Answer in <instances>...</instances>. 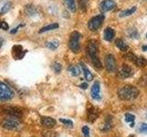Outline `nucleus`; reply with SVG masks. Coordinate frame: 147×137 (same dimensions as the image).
Segmentation results:
<instances>
[{
    "label": "nucleus",
    "mask_w": 147,
    "mask_h": 137,
    "mask_svg": "<svg viewBox=\"0 0 147 137\" xmlns=\"http://www.w3.org/2000/svg\"><path fill=\"white\" fill-rule=\"evenodd\" d=\"M115 37V30L112 27H106L103 33V38L106 41H111Z\"/></svg>",
    "instance_id": "12"
},
{
    "label": "nucleus",
    "mask_w": 147,
    "mask_h": 137,
    "mask_svg": "<svg viewBox=\"0 0 147 137\" xmlns=\"http://www.w3.org/2000/svg\"><path fill=\"white\" fill-rule=\"evenodd\" d=\"M82 132L83 134L86 135V137H88V134H89V128L87 126H84L82 128Z\"/></svg>",
    "instance_id": "30"
},
{
    "label": "nucleus",
    "mask_w": 147,
    "mask_h": 137,
    "mask_svg": "<svg viewBox=\"0 0 147 137\" xmlns=\"http://www.w3.org/2000/svg\"><path fill=\"white\" fill-rule=\"evenodd\" d=\"M60 122H61L63 124L68 127H73V122L71 120H68V119H60Z\"/></svg>",
    "instance_id": "27"
},
{
    "label": "nucleus",
    "mask_w": 147,
    "mask_h": 137,
    "mask_svg": "<svg viewBox=\"0 0 147 137\" xmlns=\"http://www.w3.org/2000/svg\"><path fill=\"white\" fill-rule=\"evenodd\" d=\"M136 64V66L140 67V68H144L147 65V61L144 57H137L136 61L134 62Z\"/></svg>",
    "instance_id": "22"
},
{
    "label": "nucleus",
    "mask_w": 147,
    "mask_h": 137,
    "mask_svg": "<svg viewBox=\"0 0 147 137\" xmlns=\"http://www.w3.org/2000/svg\"><path fill=\"white\" fill-rule=\"evenodd\" d=\"M91 96L94 100L100 99V84L98 81H95L91 87Z\"/></svg>",
    "instance_id": "11"
},
{
    "label": "nucleus",
    "mask_w": 147,
    "mask_h": 137,
    "mask_svg": "<svg viewBox=\"0 0 147 137\" xmlns=\"http://www.w3.org/2000/svg\"><path fill=\"white\" fill-rule=\"evenodd\" d=\"M46 47H47L48 49H52V50H54L56 49L58 47H59V41L58 40H51V41H48V42H46Z\"/></svg>",
    "instance_id": "20"
},
{
    "label": "nucleus",
    "mask_w": 147,
    "mask_h": 137,
    "mask_svg": "<svg viewBox=\"0 0 147 137\" xmlns=\"http://www.w3.org/2000/svg\"><path fill=\"white\" fill-rule=\"evenodd\" d=\"M142 50H144V51H147V45L142 46Z\"/></svg>",
    "instance_id": "34"
},
{
    "label": "nucleus",
    "mask_w": 147,
    "mask_h": 137,
    "mask_svg": "<svg viewBox=\"0 0 147 137\" xmlns=\"http://www.w3.org/2000/svg\"><path fill=\"white\" fill-rule=\"evenodd\" d=\"M140 131L142 132H147V124L146 123H142V125L140 126Z\"/></svg>",
    "instance_id": "31"
},
{
    "label": "nucleus",
    "mask_w": 147,
    "mask_h": 137,
    "mask_svg": "<svg viewBox=\"0 0 147 137\" xmlns=\"http://www.w3.org/2000/svg\"><path fill=\"white\" fill-rule=\"evenodd\" d=\"M125 58H126L127 59H129V61H131L132 62H135L136 59H137V57L135 56V55L133 54V53H131V52L127 53V55L125 56Z\"/></svg>",
    "instance_id": "29"
},
{
    "label": "nucleus",
    "mask_w": 147,
    "mask_h": 137,
    "mask_svg": "<svg viewBox=\"0 0 147 137\" xmlns=\"http://www.w3.org/2000/svg\"><path fill=\"white\" fill-rule=\"evenodd\" d=\"M12 7V4L11 2H7L4 4V6L1 7V10H0V15H3V14L7 13Z\"/></svg>",
    "instance_id": "23"
},
{
    "label": "nucleus",
    "mask_w": 147,
    "mask_h": 137,
    "mask_svg": "<svg viewBox=\"0 0 147 137\" xmlns=\"http://www.w3.org/2000/svg\"><path fill=\"white\" fill-rule=\"evenodd\" d=\"M88 2H89V0H78L79 7H80L82 11H86V10L87 6H88Z\"/></svg>",
    "instance_id": "25"
},
{
    "label": "nucleus",
    "mask_w": 147,
    "mask_h": 137,
    "mask_svg": "<svg viewBox=\"0 0 147 137\" xmlns=\"http://www.w3.org/2000/svg\"><path fill=\"white\" fill-rule=\"evenodd\" d=\"M59 27V24L57 23H53V24H50L48 26H45L43 27H41L40 29V33H43V32H46V31H50V30H53V29H56Z\"/></svg>",
    "instance_id": "19"
},
{
    "label": "nucleus",
    "mask_w": 147,
    "mask_h": 137,
    "mask_svg": "<svg viewBox=\"0 0 147 137\" xmlns=\"http://www.w3.org/2000/svg\"><path fill=\"white\" fill-rule=\"evenodd\" d=\"M115 44H116L117 48L121 49V51H125V52L128 51V49H129L128 45H127L125 42H124V41H123L122 39H116V41H115Z\"/></svg>",
    "instance_id": "17"
},
{
    "label": "nucleus",
    "mask_w": 147,
    "mask_h": 137,
    "mask_svg": "<svg viewBox=\"0 0 147 137\" xmlns=\"http://www.w3.org/2000/svg\"><path fill=\"white\" fill-rule=\"evenodd\" d=\"M104 20H105V16L103 14H99V15L95 16L92 18H90L88 23H87V27H88L91 31H96L101 26H102Z\"/></svg>",
    "instance_id": "4"
},
{
    "label": "nucleus",
    "mask_w": 147,
    "mask_h": 137,
    "mask_svg": "<svg viewBox=\"0 0 147 137\" xmlns=\"http://www.w3.org/2000/svg\"><path fill=\"white\" fill-rule=\"evenodd\" d=\"M1 29H4V30H7L9 29V27L7 25V22H5V21H2L1 23Z\"/></svg>",
    "instance_id": "32"
},
{
    "label": "nucleus",
    "mask_w": 147,
    "mask_h": 137,
    "mask_svg": "<svg viewBox=\"0 0 147 137\" xmlns=\"http://www.w3.org/2000/svg\"><path fill=\"white\" fill-rule=\"evenodd\" d=\"M146 115H147V112H146Z\"/></svg>",
    "instance_id": "38"
},
{
    "label": "nucleus",
    "mask_w": 147,
    "mask_h": 137,
    "mask_svg": "<svg viewBox=\"0 0 147 137\" xmlns=\"http://www.w3.org/2000/svg\"><path fill=\"white\" fill-rule=\"evenodd\" d=\"M1 23H2V21H0V29H1Z\"/></svg>",
    "instance_id": "36"
},
{
    "label": "nucleus",
    "mask_w": 147,
    "mask_h": 137,
    "mask_svg": "<svg viewBox=\"0 0 147 137\" xmlns=\"http://www.w3.org/2000/svg\"><path fill=\"white\" fill-rule=\"evenodd\" d=\"M18 119L20 118L6 115V117L1 121V126L7 130H17L21 124V122Z\"/></svg>",
    "instance_id": "2"
},
{
    "label": "nucleus",
    "mask_w": 147,
    "mask_h": 137,
    "mask_svg": "<svg viewBox=\"0 0 147 137\" xmlns=\"http://www.w3.org/2000/svg\"><path fill=\"white\" fill-rule=\"evenodd\" d=\"M137 10V7H131L129 9H125V10H122L119 13V17H127L133 15Z\"/></svg>",
    "instance_id": "15"
},
{
    "label": "nucleus",
    "mask_w": 147,
    "mask_h": 137,
    "mask_svg": "<svg viewBox=\"0 0 147 137\" xmlns=\"http://www.w3.org/2000/svg\"><path fill=\"white\" fill-rule=\"evenodd\" d=\"M4 113L6 115H10V116H14V117H17V118H20L22 113L17 108H14V107H5V110H3Z\"/></svg>",
    "instance_id": "10"
},
{
    "label": "nucleus",
    "mask_w": 147,
    "mask_h": 137,
    "mask_svg": "<svg viewBox=\"0 0 147 137\" xmlns=\"http://www.w3.org/2000/svg\"><path fill=\"white\" fill-rule=\"evenodd\" d=\"M13 97H14L13 90L6 83L0 81V100L7 102V100H11Z\"/></svg>",
    "instance_id": "5"
},
{
    "label": "nucleus",
    "mask_w": 147,
    "mask_h": 137,
    "mask_svg": "<svg viewBox=\"0 0 147 137\" xmlns=\"http://www.w3.org/2000/svg\"><path fill=\"white\" fill-rule=\"evenodd\" d=\"M2 44H3V39L0 38V49H1V47H2Z\"/></svg>",
    "instance_id": "35"
},
{
    "label": "nucleus",
    "mask_w": 147,
    "mask_h": 137,
    "mask_svg": "<svg viewBox=\"0 0 147 137\" xmlns=\"http://www.w3.org/2000/svg\"><path fill=\"white\" fill-rule=\"evenodd\" d=\"M98 42L96 40H90L86 43V56L89 59L92 57L98 56Z\"/></svg>",
    "instance_id": "6"
},
{
    "label": "nucleus",
    "mask_w": 147,
    "mask_h": 137,
    "mask_svg": "<svg viewBox=\"0 0 147 137\" xmlns=\"http://www.w3.org/2000/svg\"><path fill=\"white\" fill-rule=\"evenodd\" d=\"M80 39L81 34L77 31H74L70 35L68 46L74 53H78L80 51Z\"/></svg>",
    "instance_id": "3"
},
{
    "label": "nucleus",
    "mask_w": 147,
    "mask_h": 137,
    "mask_svg": "<svg viewBox=\"0 0 147 137\" xmlns=\"http://www.w3.org/2000/svg\"><path fill=\"white\" fill-rule=\"evenodd\" d=\"M133 74V71H132V68L126 65V64H123L121 70H119V77L121 78V79H127V78H130L131 77Z\"/></svg>",
    "instance_id": "9"
},
{
    "label": "nucleus",
    "mask_w": 147,
    "mask_h": 137,
    "mask_svg": "<svg viewBox=\"0 0 147 137\" xmlns=\"http://www.w3.org/2000/svg\"><path fill=\"white\" fill-rule=\"evenodd\" d=\"M91 61V63L93 64V66L98 68V70H100V68H102V63H101L100 59L98 56H95V57H92L89 59Z\"/></svg>",
    "instance_id": "18"
},
{
    "label": "nucleus",
    "mask_w": 147,
    "mask_h": 137,
    "mask_svg": "<svg viewBox=\"0 0 147 137\" xmlns=\"http://www.w3.org/2000/svg\"><path fill=\"white\" fill-rule=\"evenodd\" d=\"M134 119H135V116L132 115V114H131V113L125 114V121L127 122H134Z\"/></svg>",
    "instance_id": "28"
},
{
    "label": "nucleus",
    "mask_w": 147,
    "mask_h": 137,
    "mask_svg": "<svg viewBox=\"0 0 147 137\" xmlns=\"http://www.w3.org/2000/svg\"><path fill=\"white\" fill-rule=\"evenodd\" d=\"M68 70L71 72L72 76H79L80 75V70L77 66H70L68 68Z\"/></svg>",
    "instance_id": "24"
},
{
    "label": "nucleus",
    "mask_w": 147,
    "mask_h": 137,
    "mask_svg": "<svg viewBox=\"0 0 147 137\" xmlns=\"http://www.w3.org/2000/svg\"><path fill=\"white\" fill-rule=\"evenodd\" d=\"M105 68L109 72H113L117 68V62L112 54H108L105 57Z\"/></svg>",
    "instance_id": "7"
},
{
    "label": "nucleus",
    "mask_w": 147,
    "mask_h": 137,
    "mask_svg": "<svg viewBox=\"0 0 147 137\" xmlns=\"http://www.w3.org/2000/svg\"><path fill=\"white\" fill-rule=\"evenodd\" d=\"M139 90L136 87L131 85H125L121 87V89L118 90V96L119 99L123 100H134L139 95Z\"/></svg>",
    "instance_id": "1"
},
{
    "label": "nucleus",
    "mask_w": 147,
    "mask_h": 137,
    "mask_svg": "<svg viewBox=\"0 0 147 137\" xmlns=\"http://www.w3.org/2000/svg\"><path fill=\"white\" fill-rule=\"evenodd\" d=\"M79 87L83 90H86V89L88 88V84H87V83H82V84L79 85Z\"/></svg>",
    "instance_id": "33"
},
{
    "label": "nucleus",
    "mask_w": 147,
    "mask_h": 137,
    "mask_svg": "<svg viewBox=\"0 0 147 137\" xmlns=\"http://www.w3.org/2000/svg\"><path fill=\"white\" fill-rule=\"evenodd\" d=\"M18 49V46H14L13 47V57L17 59H20L24 57V54L26 53V51H23V48L20 47V50Z\"/></svg>",
    "instance_id": "14"
},
{
    "label": "nucleus",
    "mask_w": 147,
    "mask_h": 137,
    "mask_svg": "<svg viewBox=\"0 0 147 137\" xmlns=\"http://www.w3.org/2000/svg\"><path fill=\"white\" fill-rule=\"evenodd\" d=\"M146 39H147V34H146Z\"/></svg>",
    "instance_id": "37"
},
{
    "label": "nucleus",
    "mask_w": 147,
    "mask_h": 137,
    "mask_svg": "<svg viewBox=\"0 0 147 137\" xmlns=\"http://www.w3.org/2000/svg\"><path fill=\"white\" fill-rule=\"evenodd\" d=\"M117 7V4L114 0H103L99 4V10L102 13L111 11Z\"/></svg>",
    "instance_id": "8"
},
{
    "label": "nucleus",
    "mask_w": 147,
    "mask_h": 137,
    "mask_svg": "<svg viewBox=\"0 0 147 137\" xmlns=\"http://www.w3.org/2000/svg\"><path fill=\"white\" fill-rule=\"evenodd\" d=\"M81 68H82V70H83V73H84V76H85L86 80H92L94 79L93 74H92L91 71L88 70V68H87V67L85 65L84 63H81Z\"/></svg>",
    "instance_id": "16"
},
{
    "label": "nucleus",
    "mask_w": 147,
    "mask_h": 137,
    "mask_svg": "<svg viewBox=\"0 0 147 137\" xmlns=\"http://www.w3.org/2000/svg\"><path fill=\"white\" fill-rule=\"evenodd\" d=\"M53 70L56 72V73H60L62 70V68H63V66H62V64L61 63H59V62H55L53 64Z\"/></svg>",
    "instance_id": "26"
},
{
    "label": "nucleus",
    "mask_w": 147,
    "mask_h": 137,
    "mask_svg": "<svg viewBox=\"0 0 147 137\" xmlns=\"http://www.w3.org/2000/svg\"><path fill=\"white\" fill-rule=\"evenodd\" d=\"M41 124L45 128H53L56 124V122L54 119L51 117H42L41 118Z\"/></svg>",
    "instance_id": "13"
},
{
    "label": "nucleus",
    "mask_w": 147,
    "mask_h": 137,
    "mask_svg": "<svg viewBox=\"0 0 147 137\" xmlns=\"http://www.w3.org/2000/svg\"><path fill=\"white\" fill-rule=\"evenodd\" d=\"M64 2H65L69 10H71L72 12L76 11V5L75 0H64Z\"/></svg>",
    "instance_id": "21"
}]
</instances>
